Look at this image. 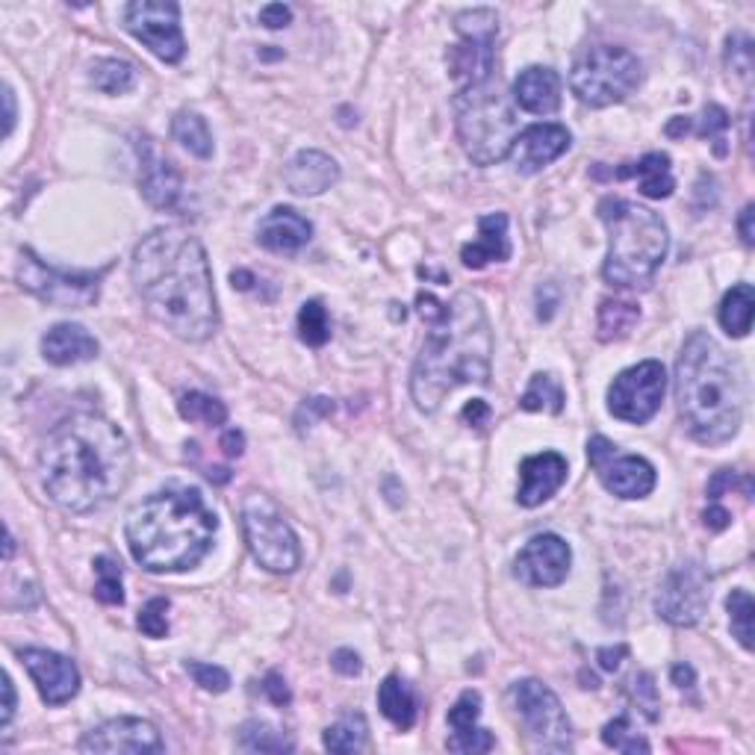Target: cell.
I'll list each match as a JSON object with an SVG mask.
<instances>
[{"label":"cell","instance_id":"obj_39","mask_svg":"<svg viewBox=\"0 0 755 755\" xmlns=\"http://www.w3.org/2000/svg\"><path fill=\"white\" fill-rule=\"evenodd\" d=\"M92 83L103 95H124L136 86V69L124 60H98L92 65Z\"/></svg>","mask_w":755,"mask_h":755},{"label":"cell","instance_id":"obj_60","mask_svg":"<svg viewBox=\"0 0 755 755\" xmlns=\"http://www.w3.org/2000/svg\"><path fill=\"white\" fill-rule=\"evenodd\" d=\"M3 103H7V115H3L7 127H3V136H10L12 127H15V95H12L10 86H3Z\"/></svg>","mask_w":755,"mask_h":755},{"label":"cell","instance_id":"obj_32","mask_svg":"<svg viewBox=\"0 0 755 755\" xmlns=\"http://www.w3.org/2000/svg\"><path fill=\"white\" fill-rule=\"evenodd\" d=\"M641 319V307L632 301H620V298H605L599 305V317H596V331L603 343H614L632 334V327Z\"/></svg>","mask_w":755,"mask_h":755},{"label":"cell","instance_id":"obj_20","mask_svg":"<svg viewBox=\"0 0 755 755\" xmlns=\"http://www.w3.org/2000/svg\"><path fill=\"white\" fill-rule=\"evenodd\" d=\"M21 664L27 667V673L39 688V696L48 705L72 703L77 691H81V670L72 658H65L51 649H21Z\"/></svg>","mask_w":755,"mask_h":755},{"label":"cell","instance_id":"obj_57","mask_svg":"<svg viewBox=\"0 0 755 755\" xmlns=\"http://www.w3.org/2000/svg\"><path fill=\"white\" fill-rule=\"evenodd\" d=\"M12 715H15V684H12L10 673H3V717H0L3 729L10 726Z\"/></svg>","mask_w":755,"mask_h":755},{"label":"cell","instance_id":"obj_31","mask_svg":"<svg viewBox=\"0 0 755 755\" xmlns=\"http://www.w3.org/2000/svg\"><path fill=\"white\" fill-rule=\"evenodd\" d=\"M753 307H755V293L753 284H735L720 301V325L729 337H746L750 327H753Z\"/></svg>","mask_w":755,"mask_h":755},{"label":"cell","instance_id":"obj_26","mask_svg":"<svg viewBox=\"0 0 755 755\" xmlns=\"http://www.w3.org/2000/svg\"><path fill=\"white\" fill-rule=\"evenodd\" d=\"M313 225L293 207H275L257 225V243L275 255H296L310 243Z\"/></svg>","mask_w":755,"mask_h":755},{"label":"cell","instance_id":"obj_14","mask_svg":"<svg viewBox=\"0 0 755 755\" xmlns=\"http://www.w3.org/2000/svg\"><path fill=\"white\" fill-rule=\"evenodd\" d=\"M664 389H667V372L661 360H643L614 378L608 389V410L629 425H643L661 410Z\"/></svg>","mask_w":755,"mask_h":755},{"label":"cell","instance_id":"obj_27","mask_svg":"<svg viewBox=\"0 0 755 755\" xmlns=\"http://www.w3.org/2000/svg\"><path fill=\"white\" fill-rule=\"evenodd\" d=\"M98 339L77 322H60V325L48 327V334L41 337V355L53 367H74V363H86V360L98 358Z\"/></svg>","mask_w":755,"mask_h":755},{"label":"cell","instance_id":"obj_13","mask_svg":"<svg viewBox=\"0 0 755 755\" xmlns=\"http://www.w3.org/2000/svg\"><path fill=\"white\" fill-rule=\"evenodd\" d=\"M124 27L157 60L169 65L184 60L186 39L181 30V7L172 0H133L124 10Z\"/></svg>","mask_w":755,"mask_h":755},{"label":"cell","instance_id":"obj_5","mask_svg":"<svg viewBox=\"0 0 755 755\" xmlns=\"http://www.w3.org/2000/svg\"><path fill=\"white\" fill-rule=\"evenodd\" d=\"M746 384L735 360L705 331L684 339L676 360V408L696 443L720 446L735 437L744 419Z\"/></svg>","mask_w":755,"mask_h":755},{"label":"cell","instance_id":"obj_63","mask_svg":"<svg viewBox=\"0 0 755 755\" xmlns=\"http://www.w3.org/2000/svg\"><path fill=\"white\" fill-rule=\"evenodd\" d=\"M207 479L213 484H227L231 481V470H207Z\"/></svg>","mask_w":755,"mask_h":755},{"label":"cell","instance_id":"obj_49","mask_svg":"<svg viewBox=\"0 0 755 755\" xmlns=\"http://www.w3.org/2000/svg\"><path fill=\"white\" fill-rule=\"evenodd\" d=\"M263 694L269 696V703L277 705V708H286V705L293 703V694H289V688H286L284 676L281 673H265Z\"/></svg>","mask_w":755,"mask_h":755},{"label":"cell","instance_id":"obj_22","mask_svg":"<svg viewBox=\"0 0 755 755\" xmlns=\"http://www.w3.org/2000/svg\"><path fill=\"white\" fill-rule=\"evenodd\" d=\"M567 481V458L558 451H541L520 463V493L517 502L522 508H537L561 491Z\"/></svg>","mask_w":755,"mask_h":755},{"label":"cell","instance_id":"obj_48","mask_svg":"<svg viewBox=\"0 0 755 755\" xmlns=\"http://www.w3.org/2000/svg\"><path fill=\"white\" fill-rule=\"evenodd\" d=\"M331 413H334V401H331V398H325V396L307 398L305 405L298 408L296 425L301 429V425H305V419H307V429H310V425H313L319 417H331Z\"/></svg>","mask_w":755,"mask_h":755},{"label":"cell","instance_id":"obj_2","mask_svg":"<svg viewBox=\"0 0 755 755\" xmlns=\"http://www.w3.org/2000/svg\"><path fill=\"white\" fill-rule=\"evenodd\" d=\"M131 443L113 419L74 413L48 434L39 451L41 487L69 513H92L127 487Z\"/></svg>","mask_w":755,"mask_h":755},{"label":"cell","instance_id":"obj_19","mask_svg":"<svg viewBox=\"0 0 755 755\" xmlns=\"http://www.w3.org/2000/svg\"><path fill=\"white\" fill-rule=\"evenodd\" d=\"M136 157H139V189L145 201L157 210H181L184 201V177L174 169L169 157L157 151L148 136H136Z\"/></svg>","mask_w":755,"mask_h":755},{"label":"cell","instance_id":"obj_23","mask_svg":"<svg viewBox=\"0 0 755 755\" xmlns=\"http://www.w3.org/2000/svg\"><path fill=\"white\" fill-rule=\"evenodd\" d=\"M481 717V694L479 691H463L458 696V703L449 708V729L451 735L446 741L451 753L460 755H479V753H491L496 746V738L481 729L479 726Z\"/></svg>","mask_w":755,"mask_h":755},{"label":"cell","instance_id":"obj_16","mask_svg":"<svg viewBox=\"0 0 755 755\" xmlns=\"http://www.w3.org/2000/svg\"><path fill=\"white\" fill-rule=\"evenodd\" d=\"M587 460L596 470L603 487L614 493L617 499H643L655 491V467L649 460L638 458V455H620L611 440L596 434L587 443Z\"/></svg>","mask_w":755,"mask_h":755},{"label":"cell","instance_id":"obj_1","mask_svg":"<svg viewBox=\"0 0 755 755\" xmlns=\"http://www.w3.org/2000/svg\"><path fill=\"white\" fill-rule=\"evenodd\" d=\"M131 277L157 322L186 343H205L219 327L213 272L205 246L184 227H157L136 246Z\"/></svg>","mask_w":755,"mask_h":755},{"label":"cell","instance_id":"obj_6","mask_svg":"<svg viewBox=\"0 0 755 755\" xmlns=\"http://www.w3.org/2000/svg\"><path fill=\"white\" fill-rule=\"evenodd\" d=\"M596 213L608 227L605 284L617 289H646L670 251V234L664 219L649 207L611 195L599 201Z\"/></svg>","mask_w":755,"mask_h":755},{"label":"cell","instance_id":"obj_38","mask_svg":"<svg viewBox=\"0 0 755 755\" xmlns=\"http://www.w3.org/2000/svg\"><path fill=\"white\" fill-rule=\"evenodd\" d=\"M298 339L310 348H322L331 339V319L327 307L319 298H310L298 310Z\"/></svg>","mask_w":755,"mask_h":755},{"label":"cell","instance_id":"obj_51","mask_svg":"<svg viewBox=\"0 0 755 755\" xmlns=\"http://www.w3.org/2000/svg\"><path fill=\"white\" fill-rule=\"evenodd\" d=\"M260 21H263V27H269V30H281V27H286L293 21V10L284 7V3H269V7L260 10Z\"/></svg>","mask_w":755,"mask_h":755},{"label":"cell","instance_id":"obj_56","mask_svg":"<svg viewBox=\"0 0 755 755\" xmlns=\"http://www.w3.org/2000/svg\"><path fill=\"white\" fill-rule=\"evenodd\" d=\"M219 446H222V451H225L227 458H239L243 451H246V434L243 431H225L222 434V440H219Z\"/></svg>","mask_w":755,"mask_h":755},{"label":"cell","instance_id":"obj_25","mask_svg":"<svg viewBox=\"0 0 755 755\" xmlns=\"http://www.w3.org/2000/svg\"><path fill=\"white\" fill-rule=\"evenodd\" d=\"M284 181L289 193L301 195V198H313V195L327 193L331 186L339 181L337 160L325 151H298L284 169Z\"/></svg>","mask_w":755,"mask_h":755},{"label":"cell","instance_id":"obj_50","mask_svg":"<svg viewBox=\"0 0 755 755\" xmlns=\"http://www.w3.org/2000/svg\"><path fill=\"white\" fill-rule=\"evenodd\" d=\"M460 419L470 425V429H484L491 422V405L484 398H472L467 401V408L460 410Z\"/></svg>","mask_w":755,"mask_h":755},{"label":"cell","instance_id":"obj_33","mask_svg":"<svg viewBox=\"0 0 755 755\" xmlns=\"http://www.w3.org/2000/svg\"><path fill=\"white\" fill-rule=\"evenodd\" d=\"M174 143H181L186 151L198 157V160H210L213 157V133L207 122L193 110H181L172 122Z\"/></svg>","mask_w":755,"mask_h":755},{"label":"cell","instance_id":"obj_59","mask_svg":"<svg viewBox=\"0 0 755 755\" xmlns=\"http://www.w3.org/2000/svg\"><path fill=\"white\" fill-rule=\"evenodd\" d=\"M753 215H755V207L746 205L744 210H741V219H738V231H741V239H744V246H755Z\"/></svg>","mask_w":755,"mask_h":755},{"label":"cell","instance_id":"obj_52","mask_svg":"<svg viewBox=\"0 0 755 755\" xmlns=\"http://www.w3.org/2000/svg\"><path fill=\"white\" fill-rule=\"evenodd\" d=\"M331 667H334L339 676H358L360 670H363L360 655L355 653V649H337V653L331 655Z\"/></svg>","mask_w":755,"mask_h":755},{"label":"cell","instance_id":"obj_11","mask_svg":"<svg viewBox=\"0 0 755 755\" xmlns=\"http://www.w3.org/2000/svg\"><path fill=\"white\" fill-rule=\"evenodd\" d=\"M460 41L449 48V72L460 86L491 81L496 74V36L499 15L491 7H475L455 15Z\"/></svg>","mask_w":755,"mask_h":755},{"label":"cell","instance_id":"obj_34","mask_svg":"<svg viewBox=\"0 0 755 755\" xmlns=\"http://www.w3.org/2000/svg\"><path fill=\"white\" fill-rule=\"evenodd\" d=\"M367 717L355 711V715H343L337 723L327 726L325 735H322V744H325V750L339 755L358 753V750H363V744H367Z\"/></svg>","mask_w":755,"mask_h":755},{"label":"cell","instance_id":"obj_46","mask_svg":"<svg viewBox=\"0 0 755 755\" xmlns=\"http://www.w3.org/2000/svg\"><path fill=\"white\" fill-rule=\"evenodd\" d=\"M726 69L735 72L738 77H750L753 72V39L744 33H735L726 39Z\"/></svg>","mask_w":755,"mask_h":755},{"label":"cell","instance_id":"obj_36","mask_svg":"<svg viewBox=\"0 0 755 755\" xmlns=\"http://www.w3.org/2000/svg\"><path fill=\"white\" fill-rule=\"evenodd\" d=\"M236 744L248 753H293L296 750L284 732H277L275 726L263 723V720H248L239 726Z\"/></svg>","mask_w":755,"mask_h":755},{"label":"cell","instance_id":"obj_17","mask_svg":"<svg viewBox=\"0 0 755 755\" xmlns=\"http://www.w3.org/2000/svg\"><path fill=\"white\" fill-rule=\"evenodd\" d=\"M572 549L558 534H534L513 561V575L529 587H558L570 575Z\"/></svg>","mask_w":755,"mask_h":755},{"label":"cell","instance_id":"obj_30","mask_svg":"<svg viewBox=\"0 0 755 755\" xmlns=\"http://www.w3.org/2000/svg\"><path fill=\"white\" fill-rule=\"evenodd\" d=\"M378 708L401 732H408L410 726L417 723V696L410 691V684L396 673L387 676L378 688Z\"/></svg>","mask_w":755,"mask_h":755},{"label":"cell","instance_id":"obj_40","mask_svg":"<svg viewBox=\"0 0 755 755\" xmlns=\"http://www.w3.org/2000/svg\"><path fill=\"white\" fill-rule=\"evenodd\" d=\"M726 611H729V626H732V634L738 638V643L744 649H753V617H755V603L750 591L738 587V591L729 593L726 599Z\"/></svg>","mask_w":755,"mask_h":755},{"label":"cell","instance_id":"obj_10","mask_svg":"<svg viewBox=\"0 0 755 755\" xmlns=\"http://www.w3.org/2000/svg\"><path fill=\"white\" fill-rule=\"evenodd\" d=\"M110 272V265L103 269H86V272H69V269H53L45 260L33 255L30 248H21L18 260V284L27 289L30 296L48 301L57 307H83L98 305L101 298V281Z\"/></svg>","mask_w":755,"mask_h":755},{"label":"cell","instance_id":"obj_43","mask_svg":"<svg viewBox=\"0 0 755 755\" xmlns=\"http://www.w3.org/2000/svg\"><path fill=\"white\" fill-rule=\"evenodd\" d=\"M603 744L617 753H649V741L634 732L629 715L614 717L611 723H605Z\"/></svg>","mask_w":755,"mask_h":755},{"label":"cell","instance_id":"obj_61","mask_svg":"<svg viewBox=\"0 0 755 755\" xmlns=\"http://www.w3.org/2000/svg\"><path fill=\"white\" fill-rule=\"evenodd\" d=\"M694 131V119H688V115H676L673 122L667 124V136H684V133Z\"/></svg>","mask_w":755,"mask_h":755},{"label":"cell","instance_id":"obj_21","mask_svg":"<svg viewBox=\"0 0 755 755\" xmlns=\"http://www.w3.org/2000/svg\"><path fill=\"white\" fill-rule=\"evenodd\" d=\"M570 145L572 136L564 124H531L513 139V148H510L508 157L513 160V169L520 174H537L541 169H546L558 157L570 151Z\"/></svg>","mask_w":755,"mask_h":755},{"label":"cell","instance_id":"obj_29","mask_svg":"<svg viewBox=\"0 0 755 755\" xmlns=\"http://www.w3.org/2000/svg\"><path fill=\"white\" fill-rule=\"evenodd\" d=\"M617 181H629V177H634L638 181V189H641V195H646V198H653V201H661V198H670L676 189V181H673V165H670V157L661 151H653L646 153V157H641L638 163H626L620 165L617 172H611Z\"/></svg>","mask_w":755,"mask_h":755},{"label":"cell","instance_id":"obj_54","mask_svg":"<svg viewBox=\"0 0 755 755\" xmlns=\"http://www.w3.org/2000/svg\"><path fill=\"white\" fill-rule=\"evenodd\" d=\"M741 481H746V479H741ZM741 481L735 479V472L732 470L715 472V479H711V484H708V499L717 502L726 491H732V487H735V484H741Z\"/></svg>","mask_w":755,"mask_h":755},{"label":"cell","instance_id":"obj_7","mask_svg":"<svg viewBox=\"0 0 755 755\" xmlns=\"http://www.w3.org/2000/svg\"><path fill=\"white\" fill-rule=\"evenodd\" d=\"M451 107L458 139L472 163L481 169L502 163L520 136V119L499 77L460 86Z\"/></svg>","mask_w":755,"mask_h":755},{"label":"cell","instance_id":"obj_18","mask_svg":"<svg viewBox=\"0 0 755 755\" xmlns=\"http://www.w3.org/2000/svg\"><path fill=\"white\" fill-rule=\"evenodd\" d=\"M163 738L151 720L143 717H115L107 720L81 741V753H163Z\"/></svg>","mask_w":755,"mask_h":755},{"label":"cell","instance_id":"obj_9","mask_svg":"<svg viewBox=\"0 0 755 755\" xmlns=\"http://www.w3.org/2000/svg\"><path fill=\"white\" fill-rule=\"evenodd\" d=\"M243 531H246L248 552L263 570L289 575L301 567L296 531L284 520L275 502L263 493H248L243 502Z\"/></svg>","mask_w":755,"mask_h":755},{"label":"cell","instance_id":"obj_55","mask_svg":"<svg viewBox=\"0 0 755 755\" xmlns=\"http://www.w3.org/2000/svg\"><path fill=\"white\" fill-rule=\"evenodd\" d=\"M703 522L708 531H723L732 525V513H729L726 508H720V505L715 502V505L703 513Z\"/></svg>","mask_w":755,"mask_h":755},{"label":"cell","instance_id":"obj_24","mask_svg":"<svg viewBox=\"0 0 755 755\" xmlns=\"http://www.w3.org/2000/svg\"><path fill=\"white\" fill-rule=\"evenodd\" d=\"M561 74L546 65H529L513 81V103L531 115H552L561 110Z\"/></svg>","mask_w":755,"mask_h":755},{"label":"cell","instance_id":"obj_58","mask_svg":"<svg viewBox=\"0 0 755 755\" xmlns=\"http://www.w3.org/2000/svg\"><path fill=\"white\" fill-rule=\"evenodd\" d=\"M670 679H673V684L679 691H691L696 684L694 667H691V664H676L673 670H670Z\"/></svg>","mask_w":755,"mask_h":755},{"label":"cell","instance_id":"obj_47","mask_svg":"<svg viewBox=\"0 0 755 755\" xmlns=\"http://www.w3.org/2000/svg\"><path fill=\"white\" fill-rule=\"evenodd\" d=\"M165 611H169V599H165V596H153L151 603H145V608L139 611V617H136V626H139L148 638H165V634H169Z\"/></svg>","mask_w":755,"mask_h":755},{"label":"cell","instance_id":"obj_62","mask_svg":"<svg viewBox=\"0 0 755 755\" xmlns=\"http://www.w3.org/2000/svg\"><path fill=\"white\" fill-rule=\"evenodd\" d=\"M231 284H234V289H251V284H255V275H251V272H246V269H236L234 275H231Z\"/></svg>","mask_w":755,"mask_h":755},{"label":"cell","instance_id":"obj_53","mask_svg":"<svg viewBox=\"0 0 755 755\" xmlns=\"http://www.w3.org/2000/svg\"><path fill=\"white\" fill-rule=\"evenodd\" d=\"M626 655H629V646H626V643H620V646H603V649L596 653V661H599V667H603V670L614 673V670L620 667V661H623Z\"/></svg>","mask_w":755,"mask_h":755},{"label":"cell","instance_id":"obj_8","mask_svg":"<svg viewBox=\"0 0 755 755\" xmlns=\"http://www.w3.org/2000/svg\"><path fill=\"white\" fill-rule=\"evenodd\" d=\"M641 60L617 45H599L584 51L570 72L572 95L593 110L626 101L641 86Z\"/></svg>","mask_w":755,"mask_h":755},{"label":"cell","instance_id":"obj_12","mask_svg":"<svg viewBox=\"0 0 755 755\" xmlns=\"http://www.w3.org/2000/svg\"><path fill=\"white\" fill-rule=\"evenodd\" d=\"M510 700H513L517 717L525 726V735L537 750H546V753L572 750L570 717L549 684L537 682V679L513 682L510 684Z\"/></svg>","mask_w":755,"mask_h":755},{"label":"cell","instance_id":"obj_41","mask_svg":"<svg viewBox=\"0 0 755 755\" xmlns=\"http://www.w3.org/2000/svg\"><path fill=\"white\" fill-rule=\"evenodd\" d=\"M95 599L101 605H124V587H122V564L110 558V555H101L95 558Z\"/></svg>","mask_w":755,"mask_h":755},{"label":"cell","instance_id":"obj_45","mask_svg":"<svg viewBox=\"0 0 755 755\" xmlns=\"http://www.w3.org/2000/svg\"><path fill=\"white\" fill-rule=\"evenodd\" d=\"M184 670L193 676L198 688H205L210 694H225L227 688H231V676H227L225 667H219V664L186 661Z\"/></svg>","mask_w":755,"mask_h":755},{"label":"cell","instance_id":"obj_35","mask_svg":"<svg viewBox=\"0 0 755 755\" xmlns=\"http://www.w3.org/2000/svg\"><path fill=\"white\" fill-rule=\"evenodd\" d=\"M564 387L546 372H537L531 378L529 387L520 396V410H529V413H561L564 410Z\"/></svg>","mask_w":755,"mask_h":755},{"label":"cell","instance_id":"obj_15","mask_svg":"<svg viewBox=\"0 0 755 755\" xmlns=\"http://www.w3.org/2000/svg\"><path fill=\"white\" fill-rule=\"evenodd\" d=\"M711 603V579L700 561H684L667 572L655 596V611L679 629H691L705 617Z\"/></svg>","mask_w":755,"mask_h":755},{"label":"cell","instance_id":"obj_44","mask_svg":"<svg viewBox=\"0 0 755 755\" xmlns=\"http://www.w3.org/2000/svg\"><path fill=\"white\" fill-rule=\"evenodd\" d=\"M729 124H732V119H729V113H726L720 103H708L703 110V119H700V127H696V136H703V139H711L715 143V153L717 157H726V131H729Z\"/></svg>","mask_w":755,"mask_h":755},{"label":"cell","instance_id":"obj_37","mask_svg":"<svg viewBox=\"0 0 755 755\" xmlns=\"http://www.w3.org/2000/svg\"><path fill=\"white\" fill-rule=\"evenodd\" d=\"M177 410H181V417L189 419V422H205V425H213V429L225 425V419H227L225 401L207 396V393H201V389H189V393H184L181 401H177Z\"/></svg>","mask_w":755,"mask_h":755},{"label":"cell","instance_id":"obj_28","mask_svg":"<svg viewBox=\"0 0 755 755\" xmlns=\"http://www.w3.org/2000/svg\"><path fill=\"white\" fill-rule=\"evenodd\" d=\"M510 257L508 215L487 213L479 219V236L460 248V260L467 269H484L487 263H505Z\"/></svg>","mask_w":755,"mask_h":755},{"label":"cell","instance_id":"obj_4","mask_svg":"<svg viewBox=\"0 0 755 755\" xmlns=\"http://www.w3.org/2000/svg\"><path fill=\"white\" fill-rule=\"evenodd\" d=\"M219 531L198 487L169 484L136 505L124 525L133 561L148 572H184L205 561Z\"/></svg>","mask_w":755,"mask_h":755},{"label":"cell","instance_id":"obj_3","mask_svg":"<svg viewBox=\"0 0 755 755\" xmlns=\"http://www.w3.org/2000/svg\"><path fill=\"white\" fill-rule=\"evenodd\" d=\"M417 313L429 325V334L410 372V396L422 413H434L460 384L484 387L491 381L493 331L472 293H458L449 305L431 293H419Z\"/></svg>","mask_w":755,"mask_h":755},{"label":"cell","instance_id":"obj_42","mask_svg":"<svg viewBox=\"0 0 755 755\" xmlns=\"http://www.w3.org/2000/svg\"><path fill=\"white\" fill-rule=\"evenodd\" d=\"M626 694L632 700V705L641 711L649 723H655L661 717V696L655 688V679L649 673H634L626 684Z\"/></svg>","mask_w":755,"mask_h":755}]
</instances>
